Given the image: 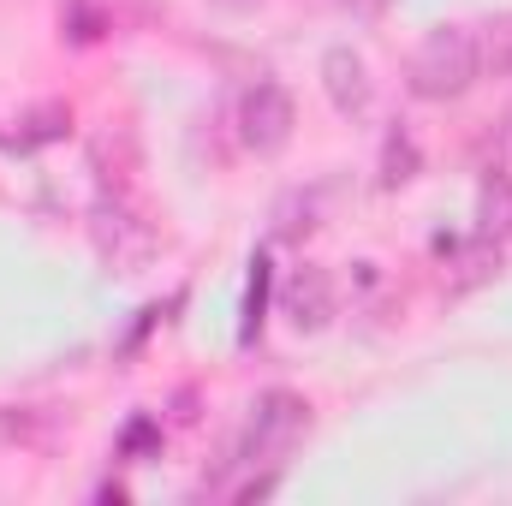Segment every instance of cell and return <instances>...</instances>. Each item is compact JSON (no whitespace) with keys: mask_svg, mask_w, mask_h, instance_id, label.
<instances>
[{"mask_svg":"<svg viewBox=\"0 0 512 506\" xmlns=\"http://www.w3.org/2000/svg\"><path fill=\"white\" fill-rule=\"evenodd\" d=\"M477 66H483V48H477L471 30H435L411 60V90L429 96V102H447L477 78Z\"/></svg>","mask_w":512,"mask_h":506,"instance_id":"obj_1","label":"cell"},{"mask_svg":"<svg viewBox=\"0 0 512 506\" xmlns=\"http://www.w3.org/2000/svg\"><path fill=\"white\" fill-rule=\"evenodd\" d=\"M298 429H304V399H292V393H268V399L256 405L251 429H245V447H239V459H245V465H256V459H274V453H286Z\"/></svg>","mask_w":512,"mask_h":506,"instance_id":"obj_2","label":"cell"},{"mask_svg":"<svg viewBox=\"0 0 512 506\" xmlns=\"http://www.w3.org/2000/svg\"><path fill=\"white\" fill-rule=\"evenodd\" d=\"M239 126H245V143L251 149H280L286 131H292V96L280 84H256L239 108Z\"/></svg>","mask_w":512,"mask_h":506,"instance_id":"obj_3","label":"cell"},{"mask_svg":"<svg viewBox=\"0 0 512 506\" xmlns=\"http://www.w3.org/2000/svg\"><path fill=\"white\" fill-rule=\"evenodd\" d=\"M280 310H286L292 328H304V334L328 328V316H334V280H328L322 268H298V274L286 280V292H280Z\"/></svg>","mask_w":512,"mask_h":506,"instance_id":"obj_4","label":"cell"},{"mask_svg":"<svg viewBox=\"0 0 512 506\" xmlns=\"http://www.w3.org/2000/svg\"><path fill=\"white\" fill-rule=\"evenodd\" d=\"M322 84H328V96H334L340 114H364V108H370V72H364V60H358L352 48H328Z\"/></svg>","mask_w":512,"mask_h":506,"instance_id":"obj_5","label":"cell"}]
</instances>
